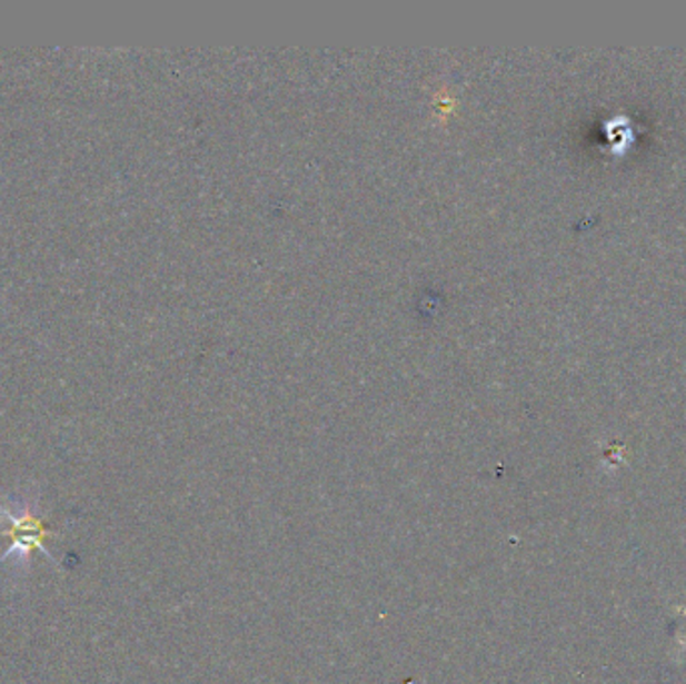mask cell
<instances>
[{
    "label": "cell",
    "instance_id": "obj_1",
    "mask_svg": "<svg viewBox=\"0 0 686 684\" xmlns=\"http://www.w3.org/2000/svg\"><path fill=\"white\" fill-rule=\"evenodd\" d=\"M41 498L39 494L22 492L9 494L0 500V536L11 538V546L0 556V566H9L12 578H22L31 571L32 552L39 551L47 561L59 566L51 551L47 548V538L59 536V532L47 528L39 516Z\"/></svg>",
    "mask_w": 686,
    "mask_h": 684
},
{
    "label": "cell",
    "instance_id": "obj_2",
    "mask_svg": "<svg viewBox=\"0 0 686 684\" xmlns=\"http://www.w3.org/2000/svg\"><path fill=\"white\" fill-rule=\"evenodd\" d=\"M683 648H686V638L683 641Z\"/></svg>",
    "mask_w": 686,
    "mask_h": 684
}]
</instances>
